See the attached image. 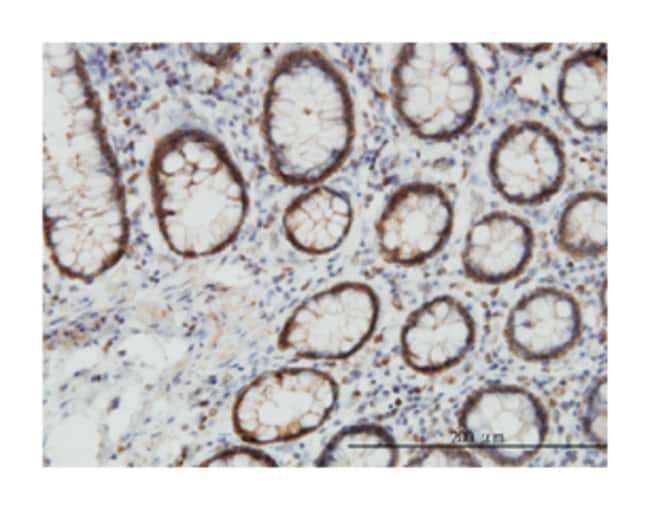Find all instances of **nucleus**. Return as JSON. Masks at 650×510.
Masks as SVG:
<instances>
[{"label": "nucleus", "instance_id": "obj_1", "mask_svg": "<svg viewBox=\"0 0 650 510\" xmlns=\"http://www.w3.org/2000/svg\"><path fill=\"white\" fill-rule=\"evenodd\" d=\"M263 134L271 169L287 184H317L342 165L354 138L353 104L343 76L323 54L300 48L277 62Z\"/></svg>", "mask_w": 650, "mask_h": 510}, {"label": "nucleus", "instance_id": "obj_2", "mask_svg": "<svg viewBox=\"0 0 650 510\" xmlns=\"http://www.w3.org/2000/svg\"><path fill=\"white\" fill-rule=\"evenodd\" d=\"M152 181L160 227L176 253L210 255L238 234L246 187L219 143L196 132L169 136L155 152Z\"/></svg>", "mask_w": 650, "mask_h": 510}, {"label": "nucleus", "instance_id": "obj_3", "mask_svg": "<svg viewBox=\"0 0 650 510\" xmlns=\"http://www.w3.org/2000/svg\"><path fill=\"white\" fill-rule=\"evenodd\" d=\"M394 106L417 136L446 140L473 121L480 98L475 68L460 45L409 43L392 72Z\"/></svg>", "mask_w": 650, "mask_h": 510}, {"label": "nucleus", "instance_id": "obj_4", "mask_svg": "<svg viewBox=\"0 0 650 510\" xmlns=\"http://www.w3.org/2000/svg\"><path fill=\"white\" fill-rule=\"evenodd\" d=\"M337 388L326 373L290 368L267 373L241 394L234 411L240 434L270 443L294 439L317 429L328 417Z\"/></svg>", "mask_w": 650, "mask_h": 510}, {"label": "nucleus", "instance_id": "obj_5", "mask_svg": "<svg viewBox=\"0 0 650 510\" xmlns=\"http://www.w3.org/2000/svg\"><path fill=\"white\" fill-rule=\"evenodd\" d=\"M379 311V298L369 285L343 282L297 306L286 320L278 344L302 358L343 359L370 339Z\"/></svg>", "mask_w": 650, "mask_h": 510}, {"label": "nucleus", "instance_id": "obj_6", "mask_svg": "<svg viewBox=\"0 0 650 510\" xmlns=\"http://www.w3.org/2000/svg\"><path fill=\"white\" fill-rule=\"evenodd\" d=\"M454 221L449 196L439 186L408 183L388 199L376 223L382 259L400 267L422 265L448 242Z\"/></svg>", "mask_w": 650, "mask_h": 510}, {"label": "nucleus", "instance_id": "obj_7", "mask_svg": "<svg viewBox=\"0 0 650 510\" xmlns=\"http://www.w3.org/2000/svg\"><path fill=\"white\" fill-rule=\"evenodd\" d=\"M489 174L507 201L536 205L552 197L565 176V156L557 138L534 126L508 129L494 144Z\"/></svg>", "mask_w": 650, "mask_h": 510}, {"label": "nucleus", "instance_id": "obj_8", "mask_svg": "<svg viewBox=\"0 0 650 510\" xmlns=\"http://www.w3.org/2000/svg\"><path fill=\"white\" fill-rule=\"evenodd\" d=\"M577 300L554 287H540L523 296L510 310L504 336L511 352L529 361L558 358L581 335Z\"/></svg>", "mask_w": 650, "mask_h": 510}, {"label": "nucleus", "instance_id": "obj_9", "mask_svg": "<svg viewBox=\"0 0 650 510\" xmlns=\"http://www.w3.org/2000/svg\"><path fill=\"white\" fill-rule=\"evenodd\" d=\"M475 340V323L456 298H432L406 318L400 332L403 361L420 373H437L459 363Z\"/></svg>", "mask_w": 650, "mask_h": 510}, {"label": "nucleus", "instance_id": "obj_10", "mask_svg": "<svg viewBox=\"0 0 650 510\" xmlns=\"http://www.w3.org/2000/svg\"><path fill=\"white\" fill-rule=\"evenodd\" d=\"M504 386L484 388L463 406L460 429L465 440L500 463L517 462L532 454L542 436L522 431V426H543L542 419L522 422V403L527 396Z\"/></svg>", "mask_w": 650, "mask_h": 510}, {"label": "nucleus", "instance_id": "obj_11", "mask_svg": "<svg viewBox=\"0 0 650 510\" xmlns=\"http://www.w3.org/2000/svg\"><path fill=\"white\" fill-rule=\"evenodd\" d=\"M534 233L522 218L495 211L482 216L468 229L460 262L470 280L497 285L520 276L532 260Z\"/></svg>", "mask_w": 650, "mask_h": 510}, {"label": "nucleus", "instance_id": "obj_12", "mask_svg": "<svg viewBox=\"0 0 650 510\" xmlns=\"http://www.w3.org/2000/svg\"><path fill=\"white\" fill-rule=\"evenodd\" d=\"M352 221L353 207L346 193L316 186L287 206L283 229L295 249L309 255H324L343 243Z\"/></svg>", "mask_w": 650, "mask_h": 510}, {"label": "nucleus", "instance_id": "obj_13", "mask_svg": "<svg viewBox=\"0 0 650 510\" xmlns=\"http://www.w3.org/2000/svg\"><path fill=\"white\" fill-rule=\"evenodd\" d=\"M557 248L575 259L607 252V197L598 191L575 195L564 207L555 236Z\"/></svg>", "mask_w": 650, "mask_h": 510}, {"label": "nucleus", "instance_id": "obj_14", "mask_svg": "<svg viewBox=\"0 0 650 510\" xmlns=\"http://www.w3.org/2000/svg\"><path fill=\"white\" fill-rule=\"evenodd\" d=\"M560 96L567 112L583 128L597 130L606 124V63L585 53L568 62Z\"/></svg>", "mask_w": 650, "mask_h": 510}, {"label": "nucleus", "instance_id": "obj_15", "mask_svg": "<svg viewBox=\"0 0 650 510\" xmlns=\"http://www.w3.org/2000/svg\"><path fill=\"white\" fill-rule=\"evenodd\" d=\"M399 449L393 436L374 424L356 425L339 432L321 453L320 467H394Z\"/></svg>", "mask_w": 650, "mask_h": 510}, {"label": "nucleus", "instance_id": "obj_16", "mask_svg": "<svg viewBox=\"0 0 650 510\" xmlns=\"http://www.w3.org/2000/svg\"><path fill=\"white\" fill-rule=\"evenodd\" d=\"M477 463L470 454L459 449L429 448L410 459L407 466H476Z\"/></svg>", "mask_w": 650, "mask_h": 510}, {"label": "nucleus", "instance_id": "obj_17", "mask_svg": "<svg viewBox=\"0 0 650 510\" xmlns=\"http://www.w3.org/2000/svg\"><path fill=\"white\" fill-rule=\"evenodd\" d=\"M222 466H271L272 461L254 451L241 450L225 455L221 460H216L215 465Z\"/></svg>", "mask_w": 650, "mask_h": 510}]
</instances>
